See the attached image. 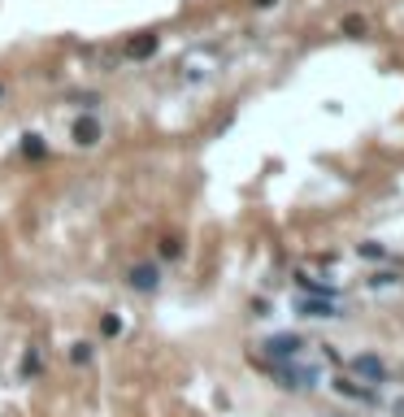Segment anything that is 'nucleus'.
Wrapping results in <instances>:
<instances>
[{"label": "nucleus", "mask_w": 404, "mask_h": 417, "mask_svg": "<svg viewBox=\"0 0 404 417\" xmlns=\"http://www.w3.org/2000/svg\"><path fill=\"white\" fill-rule=\"evenodd\" d=\"M261 348H265L270 361H296L300 348H304V339H300V335H274V339H265Z\"/></svg>", "instance_id": "obj_1"}, {"label": "nucleus", "mask_w": 404, "mask_h": 417, "mask_svg": "<svg viewBox=\"0 0 404 417\" xmlns=\"http://www.w3.org/2000/svg\"><path fill=\"white\" fill-rule=\"evenodd\" d=\"M279 387H296V391H304V387H313L317 382V370L309 365V370H300V365H287V361H279Z\"/></svg>", "instance_id": "obj_2"}, {"label": "nucleus", "mask_w": 404, "mask_h": 417, "mask_svg": "<svg viewBox=\"0 0 404 417\" xmlns=\"http://www.w3.org/2000/svg\"><path fill=\"white\" fill-rule=\"evenodd\" d=\"M100 135H105V126L96 122L91 114H83V118L70 126V139L78 143V148H96V143H100Z\"/></svg>", "instance_id": "obj_3"}, {"label": "nucleus", "mask_w": 404, "mask_h": 417, "mask_svg": "<svg viewBox=\"0 0 404 417\" xmlns=\"http://www.w3.org/2000/svg\"><path fill=\"white\" fill-rule=\"evenodd\" d=\"M126 283H131L135 292H157V287H161V269L152 261H139V265L126 269Z\"/></svg>", "instance_id": "obj_4"}, {"label": "nucleus", "mask_w": 404, "mask_h": 417, "mask_svg": "<svg viewBox=\"0 0 404 417\" xmlns=\"http://www.w3.org/2000/svg\"><path fill=\"white\" fill-rule=\"evenodd\" d=\"M157 48H161V39L152 35V30H143V35H131V39H126V48H122V53L131 57V61H148V57L157 53Z\"/></svg>", "instance_id": "obj_5"}, {"label": "nucleus", "mask_w": 404, "mask_h": 417, "mask_svg": "<svg viewBox=\"0 0 404 417\" xmlns=\"http://www.w3.org/2000/svg\"><path fill=\"white\" fill-rule=\"evenodd\" d=\"M352 374H361L365 382H383L387 378V365L378 357H369V352H361V357H352Z\"/></svg>", "instance_id": "obj_6"}, {"label": "nucleus", "mask_w": 404, "mask_h": 417, "mask_svg": "<svg viewBox=\"0 0 404 417\" xmlns=\"http://www.w3.org/2000/svg\"><path fill=\"white\" fill-rule=\"evenodd\" d=\"M296 313H300V317H335V304H331L326 296H322V300H309V296H304V300L296 304Z\"/></svg>", "instance_id": "obj_7"}, {"label": "nucleus", "mask_w": 404, "mask_h": 417, "mask_svg": "<svg viewBox=\"0 0 404 417\" xmlns=\"http://www.w3.org/2000/svg\"><path fill=\"white\" fill-rule=\"evenodd\" d=\"M335 391H339V396H352V400H374V391H369V387H361V382H352V378H344V374L335 378Z\"/></svg>", "instance_id": "obj_8"}, {"label": "nucleus", "mask_w": 404, "mask_h": 417, "mask_svg": "<svg viewBox=\"0 0 404 417\" xmlns=\"http://www.w3.org/2000/svg\"><path fill=\"white\" fill-rule=\"evenodd\" d=\"M157 252H161V261H179V256H183V239L179 235H161L157 239Z\"/></svg>", "instance_id": "obj_9"}, {"label": "nucleus", "mask_w": 404, "mask_h": 417, "mask_svg": "<svg viewBox=\"0 0 404 417\" xmlns=\"http://www.w3.org/2000/svg\"><path fill=\"white\" fill-rule=\"evenodd\" d=\"M296 283H300V292H309V296H326V300L335 296V287H326V283H317V278H309V274H300Z\"/></svg>", "instance_id": "obj_10"}, {"label": "nucleus", "mask_w": 404, "mask_h": 417, "mask_svg": "<svg viewBox=\"0 0 404 417\" xmlns=\"http://www.w3.org/2000/svg\"><path fill=\"white\" fill-rule=\"evenodd\" d=\"M22 152L30 157V161H39L48 148H44V139H39V135H26V139H22Z\"/></svg>", "instance_id": "obj_11"}, {"label": "nucleus", "mask_w": 404, "mask_h": 417, "mask_svg": "<svg viewBox=\"0 0 404 417\" xmlns=\"http://www.w3.org/2000/svg\"><path fill=\"white\" fill-rule=\"evenodd\" d=\"M100 335H109V339H113V335H122V317L118 313H105L100 317Z\"/></svg>", "instance_id": "obj_12"}, {"label": "nucleus", "mask_w": 404, "mask_h": 417, "mask_svg": "<svg viewBox=\"0 0 404 417\" xmlns=\"http://www.w3.org/2000/svg\"><path fill=\"white\" fill-rule=\"evenodd\" d=\"M70 361H74V365H87V361H91V344H74V348H70Z\"/></svg>", "instance_id": "obj_13"}, {"label": "nucleus", "mask_w": 404, "mask_h": 417, "mask_svg": "<svg viewBox=\"0 0 404 417\" xmlns=\"http://www.w3.org/2000/svg\"><path fill=\"white\" fill-rule=\"evenodd\" d=\"M344 30H348V35H365V18H357V13H348V18H344Z\"/></svg>", "instance_id": "obj_14"}, {"label": "nucleus", "mask_w": 404, "mask_h": 417, "mask_svg": "<svg viewBox=\"0 0 404 417\" xmlns=\"http://www.w3.org/2000/svg\"><path fill=\"white\" fill-rule=\"evenodd\" d=\"M357 252H361V256H369V261H374V256H383V244H361Z\"/></svg>", "instance_id": "obj_15"}, {"label": "nucleus", "mask_w": 404, "mask_h": 417, "mask_svg": "<svg viewBox=\"0 0 404 417\" xmlns=\"http://www.w3.org/2000/svg\"><path fill=\"white\" fill-rule=\"evenodd\" d=\"M74 105H78V109H96V96L83 91V96H74Z\"/></svg>", "instance_id": "obj_16"}, {"label": "nucleus", "mask_w": 404, "mask_h": 417, "mask_svg": "<svg viewBox=\"0 0 404 417\" xmlns=\"http://www.w3.org/2000/svg\"><path fill=\"white\" fill-rule=\"evenodd\" d=\"M387 283H396V274H374L369 278V287H387Z\"/></svg>", "instance_id": "obj_17"}, {"label": "nucleus", "mask_w": 404, "mask_h": 417, "mask_svg": "<svg viewBox=\"0 0 404 417\" xmlns=\"http://www.w3.org/2000/svg\"><path fill=\"white\" fill-rule=\"evenodd\" d=\"M252 5H256V9H274V5H279V0H252Z\"/></svg>", "instance_id": "obj_18"}, {"label": "nucleus", "mask_w": 404, "mask_h": 417, "mask_svg": "<svg viewBox=\"0 0 404 417\" xmlns=\"http://www.w3.org/2000/svg\"><path fill=\"white\" fill-rule=\"evenodd\" d=\"M0 96H5V87H0Z\"/></svg>", "instance_id": "obj_19"}]
</instances>
